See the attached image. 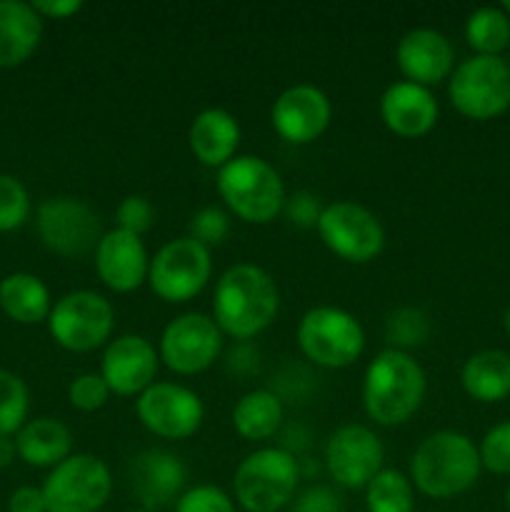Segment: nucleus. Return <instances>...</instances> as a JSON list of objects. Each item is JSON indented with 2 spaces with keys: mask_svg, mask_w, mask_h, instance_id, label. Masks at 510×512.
Masks as SVG:
<instances>
[{
  "mask_svg": "<svg viewBox=\"0 0 510 512\" xmlns=\"http://www.w3.org/2000/svg\"><path fill=\"white\" fill-rule=\"evenodd\" d=\"M280 310L273 275L253 263L230 265L215 283L213 320L220 333L248 343L270 328Z\"/></svg>",
  "mask_w": 510,
  "mask_h": 512,
  "instance_id": "1",
  "label": "nucleus"
},
{
  "mask_svg": "<svg viewBox=\"0 0 510 512\" xmlns=\"http://www.w3.org/2000/svg\"><path fill=\"white\" fill-rule=\"evenodd\" d=\"M428 390L423 368L405 350H383L370 360L363 378V405L370 420L393 428L420 410Z\"/></svg>",
  "mask_w": 510,
  "mask_h": 512,
  "instance_id": "2",
  "label": "nucleus"
},
{
  "mask_svg": "<svg viewBox=\"0 0 510 512\" xmlns=\"http://www.w3.org/2000/svg\"><path fill=\"white\" fill-rule=\"evenodd\" d=\"M480 468L478 445L468 435L438 430L415 448L408 478L425 498L448 500L473 488Z\"/></svg>",
  "mask_w": 510,
  "mask_h": 512,
  "instance_id": "3",
  "label": "nucleus"
},
{
  "mask_svg": "<svg viewBox=\"0 0 510 512\" xmlns=\"http://www.w3.org/2000/svg\"><path fill=\"white\" fill-rule=\"evenodd\" d=\"M218 193L230 213L253 225H268L283 213L285 185L278 170L258 155H235L218 170Z\"/></svg>",
  "mask_w": 510,
  "mask_h": 512,
  "instance_id": "4",
  "label": "nucleus"
},
{
  "mask_svg": "<svg viewBox=\"0 0 510 512\" xmlns=\"http://www.w3.org/2000/svg\"><path fill=\"white\" fill-rule=\"evenodd\" d=\"M300 465L285 448H260L238 465L233 493L245 512H278L295 500Z\"/></svg>",
  "mask_w": 510,
  "mask_h": 512,
  "instance_id": "5",
  "label": "nucleus"
},
{
  "mask_svg": "<svg viewBox=\"0 0 510 512\" xmlns=\"http://www.w3.org/2000/svg\"><path fill=\"white\" fill-rule=\"evenodd\" d=\"M298 348L310 363L328 370L350 368L365 350V333L353 313L335 305L310 308L298 323Z\"/></svg>",
  "mask_w": 510,
  "mask_h": 512,
  "instance_id": "6",
  "label": "nucleus"
},
{
  "mask_svg": "<svg viewBox=\"0 0 510 512\" xmlns=\"http://www.w3.org/2000/svg\"><path fill=\"white\" fill-rule=\"evenodd\" d=\"M448 98L463 118H500L510 108V63L498 55H470L450 73Z\"/></svg>",
  "mask_w": 510,
  "mask_h": 512,
  "instance_id": "7",
  "label": "nucleus"
},
{
  "mask_svg": "<svg viewBox=\"0 0 510 512\" xmlns=\"http://www.w3.org/2000/svg\"><path fill=\"white\" fill-rule=\"evenodd\" d=\"M40 490L48 512H98L113 493V475L98 455L75 453L50 470Z\"/></svg>",
  "mask_w": 510,
  "mask_h": 512,
  "instance_id": "8",
  "label": "nucleus"
},
{
  "mask_svg": "<svg viewBox=\"0 0 510 512\" xmlns=\"http://www.w3.org/2000/svg\"><path fill=\"white\" fill-rule=\"evenodd\" d=\"M50 338L70 353H90L103 348L113 335L115 310L108 298L95 290H75L63 295L48 315Z\"/></svg>",
  "mask_w": 510,
  "mask_h": 512,
  "instance_id": "9",
  "label": "nucleus"
},
{
  "mask_svg": "<svg viewBox=\"0 0 510 512\" xmlns=\"http://www.w3.org/2000/svg\"><path fill=\"white\" fill-rule=\"evenodd\" d=\"M213 273V260L205 245L193 238H175L150 258L148 285L165 303H188L203 293Z\"/></svg>",
  "mask_w": 510,
  "mask_h": 512,
  "instance_id": "10",
  "label": "nucleus"
},
{
  "mask_svg": "<svg viewBox=\"0 0 510 512\" xmlns=\"http://www.w3.org/2000/svg\"><path fill=\"white\" fill-rule=\"evenodd\" d=\"M315 230L325 248L345 263H370L385 248V230L380 220L368 208L350 200L325 205Z\"/></svg>",
  "mask_w": 510,
  "mask_h": 512,
  "instance_id": "11",
  "label": "nucleus"
},
{
  "mask_svg": "<svg viewBox=\"0 0 510 512\" xmlns=\"http://www.w3.org/2000/svg\"><path fill=\"white\" fill-rule=\"evenodd\" d=\"M223 333L210 315L185 313L165 325L160 335L158 358L178 375H198L218 360Z\"/></svg>",
  "mask_w": 510,
  "mask_h": 512,
  "instance_id": "12",
  "label": "nucleus"
},
{
  "mask_svg": "<svg viewBox=\"0 0 510 512\" xmlns=\"http://www.w3.org/2000/svg\"><path fill=\"white\" fill-rule=\"evenodd\" d=\"M135 413L143 428L163 440H185L203 425L205 408L198 393L178 383L155 380L135 400Z\"/></svg>",
  "mask_w": 510,
  "mask_h": 512,
  "instance_id": "13",
  "label": "nucleus"
},
{
  "mask_svg": "<svg viewBox=\"0 0 510 512\" xmlns=\"http://www.w3.org/2000/svg\"><path fill=\"white\" fill-rule=\"evenodd\" d=\"M35 228L45 248L63 258L90 253L103 238L98 215L90 205L75 198H50L40 203Z\"/></svg>",
  "mask_w": 510,
  "mask_h": 512,
  "instance_id": "14",
  "label": "nucleus"
},
{
  "mask_svg": "<svg viewBox=\"0 0 510 512\" xmlns=\"http://www.w3.org/2000/svg\"><path fill=\"white\" fill-rule=\"evenodd\" d=\"M383 460V443L365 425H343L325 443V468L343 488L365 490V485L383 470Z\"/></svg>",
  "mask_w": 510,
  "mask_h": 512,
  "instance_id": "15",
  "label": "nucleus"
},
{
  "mask_svg": "<svg viewBox=\"0 0 510 512\" xmlns=\"http://www.w3.org/2000/svg\"><path fill=\"white\" fill-rule=\"evenodd\" d=\"M333 118L330 98L320 88L298 83L283 90L270 108V123L275 133L290 145H308L328 130Z\"/></svg>",
  "mask_w": 510,
  "mask_h": 512,
  "instance_id": "16",
  "label": "nucleus"
},
{
  "mask_svg": "<svg viewBox=\"0 0 510 512\" xmlns=\"http://www.w3.org/2000/svg\"><path fill=\"white\" fill-rule=\"evenodd\" d=\"M158 360L153 343L143 335H120L105 348L100 375L113 395L135 398L155 383Z\"/></svg>",
  "mask_w": 510,
  "mask_h": 512,
  "instance_id": "17",
  "label": "nucleus"
},
{
  "mask_svg": "<svg viewBox=\"0 0 510 512\" xmlns=\"http://www.w3.org/2000/svg\"><path fill=\"white\" fill-rule=\"evenodd\" d=\"M150 258L143 240L125 230H108L95 248V273L113 293H133L148 283Z\"/></svg>",
  "mask_w": 510,
  "mask_h": 512,
  "instance_id": "18",
  "label": "nucleus"
},
{
  "mask_svg": "<svg viewBox=\"0 0 510 512\" xmlns=\"http://www.w3.org/2000/svg\"><path fill=\"white\" fill-rule=\"evenodd\" d=\"M395 63L408 83L433 88L450 78L455 53L450 40L433 28H415L400 38L395 48Z\"/></svg>",
  "mask_w": 510,
  "mask_h": 512,
  "instance_id": "19",
  "label": "nucleus"
},
{
  "mask_svg": "<svg viewBox=\"0 0 510 512\" xmlns=\"http://www.w3.org/2000/svg\"><path fill=\"white\" fill-rule=\"evenodd\" d=\"M185 478L188 473L178 455L168 450H145L130 465V493L140 508L153 512L185 493Z\"/></svg>",
  "mask_w": 510,
  "mask_h": 512,
  "instance_id": "20",
  "label": "nucleus"
},
{
  "mask_svg": "<svg viewBox=\"0 0 510 512\" xmlns=\"http://www.w3.org/2000/svg\"><path fill=\"white\" fill-rule=\"evenodd\" d=\"M438 100L430 88L400 80L385 88L380 95V118L385 128L405 140H415L428 135L438 123Z\"/></svg>",
  "mask_w": 510,
  "mask_h": 512,
  "instance_id": "21",
  "label": "nucleus"
},
{
  "mask_svg": "<svg viewBox=\"0 0 510 512\" xmlns=\"http://www.w3.org/2000/svg\"><path fill=\"white\" fill-rule=\"evenodd\" d=\"M188 145L195 160L208 168H223L235 158L240 145V125L233 113L223 108H205L193 118Z\"/></svg>",
  "mask_w": 510,
  "mask_h": 512,
  "instance_id": "22",
  "label": "nucleus"
},
{
  "mask_svg": "<svg viewBox=\"0 0 510 512\" xmlns=\"http://www.w3.org/2000/svg\"><path fill=\"white\" fill-rule=\"evenodd\" d=\"M43 38V18L23 0H0V68L33 58Z\"/></svg>",
  "mask_w": 510,
  "mask_h": 512,
  "instance_id": "23",
  "label": "nucleus"
},
{
  "mask_svg": "<svg viewBox=\"0 0 510 512\" xmlns=\"http://www.w3.org/2000/svg\"><path fill=\"white\" fill-rule=\"evenodd\" d=\"M15 448L18 458L30 468H50L70 458L73 450V435L68 425L55 418H35L28 420L23 428L15 433Z\"/></svg>",
  "mask_w": 510,
  "mask_h": 512,
  "instance_id": "24",
  "label": "nucleus"
},
{
  "mask_svg": "<svg viewBox=\"0 0 510 512\" xmlns=\"http://www.w3.org/2000/svg\"><path fill=\"white\" fill-rule=\"evenodd\" d=\"M0 310L20 325L43 323L53 310L48 285L33 273H10L0 280Z\"/></svg>",
  "mask_w": 510,
  "mask_h": 512,
  "instance_id": "25",
  "label": "nucleus"
},
{
  "mask_svg": "<svg viewBox=\"0 0 510 512\" xmlns=\"http://www.w3.org/2000/svg\"><path fill=\"white\" fill-rule=\"evenodd\" d=\"M460 383L478 403H500L510 395V355L505 350H480L470 355L460 373Z\"/></svg>",
  "mask_w": 510,
  "mask_h": 512,
  "instance_id": "26",
  "label": "nucleus"
},
{
  "mask_svg": "<svg viewBox=\"0 0 510 512\" xmlns=\"http://www.w3.org/2000/svg\"><path fill=\"white\" fill-rule=\"evenodd\" d=\"M283 423V400L273 390H250L235 403L233 428L248 443H263L273 438Z\"/></svg>",
  "mask_w": 510,
  "mask_h": 512,
  "instance_id": "27",
  "label": "nucleus"
},
{
  "mask_svg": "<svg viewBox=\"0 0 510 512\" xmlns=\"http://www.w3.org/2000/svg\"><path fill=\"white\" fill-rule=\"evenodd\" d=\"M465 40L475 55H498L510 45V18L503 8H478L465 20Z\"/></svg>",
  "mask_w": 510,
  "mask_h": 512,
  "instance_id": "28",
  "label": "nucleus"
},
{
  "mask_svg": "<svg viewBox=\"0 0 510 512\" xmlns=\"http://www.w3.org/2000/svg\"><path fill=\"white\" fill-rule=\"evenodd\" d=\"M415 488L400 470H380L365 485V510L368 512H413Z\"/></svg>",
  "mask_w": 510,
  "mask_h": 512,
  "instance_id": "29",
  "label": "nucleus"
},
{
  "mask_svg": "<svg viewBox=\"0 0 510 512\" xmlns=\"http://www.w3.org/2000/svg\"><path fill=\"white\" fill-rule=\"evenodd\" d=\"M28 385L10 370L0 368V435H15L28 423Z\"/></svg>",
  "mask_w": 510,
  "mask_h": 512,
  "instance_id": "30",
  "label": "nucleus"
},
{
  "mask_svg": "<svg viewBox=\"0 0 510 512\" xmlns=\"http://www.w3.org/2000/svg\"><path fill=\"white\" fill-rule=\"evenodd\" d=\"M428 333V315L420 308H398L385 320V338H388V343H393V350L423 345Z\"/></svg>",
  "mask_w": 510,
  "mask_h": 512,
  "instance_id": "31",
  "label": "nucleus"
},
{
  "mask_svg": "<svg viewBox=\"0 0 510 512\" xmlns=\"http://www.w3.org/2000/svg\"><path fill=\"white\" fill-rule=\"evenodd\" d=\"M30 215V195L15 175L0 173V233L18 230Z\"/></svg>",
  "mask_w": 510,
  "mask_h": 512,
  "instance_id": "32",
  "label": "nucleus"
},
{
  "mask_svg": "<svg viewBox=\"0 0 510 512\" xmlns=\"http://www.w3.org/2000/svg\"><path fill=\"white\" fill-rule=\"evenodd\" d=\"M480 465L495 475H510V420L493 425L478 445Z\"/></svg>",
  "mask_w": 510,
  "mask_h": 512,
  "instance_id": "33",
  "label": "nucleus"
},
{
  "mask_svg": "<svg viewBox=\"0 0 510 512\" xmlns=\"http://www.w3.org/2000/svg\"><path fill=\"white\" fill-rule=\"evenodd\" d=\"M230 233V218L225 210L208 205V208H200L198 213L190 218L188 223V238H193L195 243L205 245V248H213L220 245Z\"/></svg>",
  "mask_w": 510,
  "mask_h": 512,
  "instance_id": "34",
  "label": "nucleus"
},
{
  "mask_svg": "<svg viewBox=\"0 0 510 512\" xmlns=\"http://www.w3.org/2000/svg\"><path fill=\"white\" fill-rule=\"evenodd\" d=\"M110 388L100 373H83L68 385V400L80 413H95L110 400Z\"/></svg>",
  "mask_w": 510,
  "mask_h": 512,
  "instance_id": "35",
  "label": "nucleus"
},
{
  "mask_svg": "<svg viewBox=\"0 0 510 512\" xmlns=\"http://www.w3.org/2000/svg\"><path fill=\"white\" fill-rule=\"evenodd\" d=\"M175 512H235V503L218 485H195L175 500Z\"/></svg>",
  "mask_w": 510,
  "mask_h": 512,
  "instance_id": "36",
  "label": "nucleus"
},
{
  "mask_svg": "<svg viewBox=\"0 0 510 512\" xmlns=\"http://www.w3.org/2000/svg\"><path fill=\"white\" fill-rule=\"evenodd\" d=\"M115 220H118V230H125V233H133L140 238V235L153 228L155 210L143 195H128V198L120 200L118 210H115Z\"/></svg>",
  "mask_w": 510,
  "mask_h": 512,
  "instance_id": "37",
  "label": "nucleus"
},
{
  "mask_svg": "<svg viewBox=\"0 0 510 512\" xmlns=\"http://www.w3.org/2000/svg\"><path fill=\"white\" fill-rule=\"evenodd\" d=\"M325 205H320L318 195L308 193V190H298V193L288 195L283 205L285 218L298 228H318V220L323 215Z\"/></svg>",
  "mask_w": 510,
  "mask_h": 512,
  "instance_id": "38",
  "label": "nucleus"
},
{
  "mask_svg": "<svg viewBox=\"0 0 510 512\" xmlns=\"http://www.w3.org/2000/svg\"><path fill=\"white\" fill-rule=\"evenodd\" d=\"M290 512H343V503L335 490L325 488V485H313L290 503Z\"/></svg>",
  "mask_w": 510,
  "mask_h": 512,
  "instance_id": "39",
  "label": "nucleus"
},
{
  "mask_svg": "<svg viewBox=\"0 0 510 512\" xmlns=\"http://www.w3.org/2000/svg\"><path fill=\"white\" fill-rule=\"evenodd\" d=\"M8 512H48L43 490L33 488V485H23V488L13 490L8 500Z\"/></svg>",
  "mask_w": 510,
  "mask_h": 512,
  "instance_id": "40",
  "label": "nucleus"
},
{
  "mask_svg": "<svg viewBox=\"0 0 510 512\" xmlns=\"http://www.w3.org/2000/svg\"><path fill=\"white\" fill-rule=\"evenodd\" d=\"M30 5H33V10L40 18L50 20H65L70 18V15L80 13V8H83L80 0H35V3Z\"/></svg>",
  "mask_w": 510,
  "mask_h": 512,
  "instance_id": "41",
  "label": "nucleus"
},
{
  "mask_svg": "<svg viewBox=\"0 0 510 512\" xmlns=\"http://www.w3.org/2000/svg\"><path fill=\"white\" fill-rule=\"evenodd\" d=\"M18 458V448H15V435H0V470L10 468Z\"/></svg>",
  "mask_w": 510,
  "mask_h": 512,
  "instance_id": "42",
  "label": "nucleus"
},
{
  "mask_svg": "<svg viewBox=\"0 0 510 512\" xmlns=\"http://www.w3.org/2000/svg\"><path fill=\"white\" fill-rule=\"evenodd\" d=\"M503 328H505V333L510 335V305L505 308V313H503Z\"/></svg>",
  "mask_w": 510,
  "mask_h": 512,
  "instance_id": "43",
  "label": "nucleus"
},
{
  "mask_svg": "<svg viewBox=\"0 0 510 512\" xmlns=\"http://www.w3.org/2000/svg\"><path fill=\"white\" fill-rule=\"evenodd\" d=\"M500 8H503V10H505V13H508V18H510V0H505V3H503V5H500Z\"/></svg>",
  "mask_w": 510,
  "mask_h": 512,
  "instance_id": "44",
  "label": "nucleus"
},
{
  "mask_svg": "<svg viewBox=\"0 0 510 512\" xmlns=\"http://www.w3.org/2000/svg\"><path fill=\"white\" fill-rule=\"evenodd\" d=\"M505 505H508V510H510V485H508V490H505Z\"/></svg>",
  "mask_w": 510,
  "mask_h": 512,
  "instance_id": "45",
  "label": "nucleus"
},
{
  "mask_svg": "<svg viewBox=\"0 0 510 512\" xmlns=\"http://www.w3.org/2000/svg\"><path fill=\"white\" fill-rule=\"evenodd\" d=\"M130 512H150V510H143V508H140V510H130Z\"/></svg>",
  "mask_w": 510,
  "mask_h": 512,
  "instance_id": "46",
  "label": "nucleus"
}]
</instances>
